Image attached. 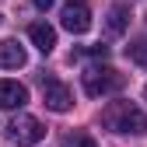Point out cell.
<instances>
[{
	"label": "cell",
	"mask_w": 147,
	"mask_h": 147,
	"mask_svg": "<svg viewBox=\"0 0 147 147\" xmlns=\"http://www.w3.org/2000/svg\"><path fill=\"white\" fill-rule=\"evenodd\" d=\"M102 123L112 133H130V137H144L147 133V116L133 102H109L105 112H102Z\"/></svg>",
	"instance_id": "6da1fadb"
},
{
	"label": "cell",
	"mask_w": 147,
	"mask_h": 147,
	"mask_svg": "<svg viewBox=\"0 0 147 147\" xmlns=\"http://www.w3.org/2000/svg\"><path fill=\"white\" fill-rule=\"evenodd\" d=\"M28 102V88L18 84V81H0V109H7V112H14V109H25Z\"/></svg>",
	"instance_id": "8992f818"
},
{
	"label": "cell",
	"mask_w": 147,
	"mask_h": 147,
	"mask_svg": "<svg viewBox=\"0 0 147 147\" xmlns=\"http://www.w3.org/2000/svg\"><path fill=\"white\" fill-rule=\"evenodd\" d=\"M84 56H95V60H105V56H109V46H88V49H84Z\"/></svg>",
	"instance_id": "7c38bea8"
},
{
	"label": "cell",
	"mask_w": 147,
	"mask_h": 147,
	"mask_svg": "<svg viewBox=\"0 0 147 147\" xmlns=\"http://www.w3.org/2000/svg\"><path fill=\"white\" fill-rule=\"evenodd\" d=\"M60 147H98V144L91 140L88 133H81V130H74V133H63V137H60Z\"/></svg>",
	"instance_id": "30bf717a"
},
{
	"label": "cell",
	"mask_w": 147,
	"mask_h": 147,
	"mask_svg": "<svg viewBox=\"0 0 147 147\" xmlns=\"http://www.w3.org/2000/svg\"><path fill=\"white\" fill-rule=\"evenodd\" d=\"M25 46H18V39H0V67L4 70H18L25 67Z\"/></svg>",
	"instance_id": "ba28073f"
},
{
	"label": "cell",
	"mask_w": 147,
	"mask_h": 147,
	"mask_svg": "<svg viewBox=\"0 0 147 147\" xmlns=\"http://www.w3.org/2000/svg\"><path fill=\"white\" fill-rule=\"evenodd\" d=\"M126 56L133 63H140V67H147V39H137L133 46H126Z\"/></svg>",
	"instance_id": "8fae6325"
},
{
	"label": "cell",
	"mask_w": 147,
	"mask_h": 147,
	"mask_svg": "<svg viewBox=\"0 0 147 147\" xmlns=\"http://www.w3.org/2000/svg\"><path fill=\"white\" fill-rule=\"evenodd\" d=\"M7 137L18 140V147H32V144H42L46 126L35 119V116H14V119L7 123Z\"/></svg>",
	"instance_id": "3957f363"
},
{
	"label": "cell",
	"mask_w": 147,
	"mask_h": 147,
	"mask_svg": "<svg viewBox=\"0 0 147 147\" xmlns=\"http://www.w3.org/2000/svg\"><path fill=\"white\" fill-rule=\"evenodd\" d=\"M32 4H35V7H39V11H49L53 4H56V0H32Z\"/></svg>",
	"instance_id": "4fadbf2b"
},
{
	"label": "cell",
	"mask_w": 147,
	"mask_h": 147,
	"mask_svg": "<svg viewBox=\"0 0 147 147\" xmlns=\"http://www.w3.org/2000/svg\"><path fill=\"white\" fill-rule=\"evenodd\" d=\"M109 32H112V35H123L126 32V25H130V7H126V4H112V7H109Z\"/></svg>",
	"instance_id": "9c48e42d"
},
{
	"label": "cell",
	"mask_w": 147,
	"mask_h": 147,
	"mask_svg": "<svg viewBox=\"0 0 147 147\" xmlns=\"http://www.w3.org/2000/svg\"><path fill=\"white\" fill-rule=\"evenodd\" d=\"M60 21H63V28H67L70 35H84V32L91 28V11L81 4V0H77V4L70 0V4L63 7V14H60Z\"/></svg>",
	"instance_id": "5b68a950"
},
{
	"label": "cell",
	"mask_w": 147,
	"mask_h": 147,
	"mask_svg": "<svg viewBox=\"0 0 147 147\" xmlns=\"http://www.w3.org/2000/svg\"><path fill=\"white\" fill-rule=\"evenodd\" d=\"M0 21H4V18H0Z\"/></svg>",
	"instance_id": "5bb4252c"
},
{
	"label": "cell",
	"mask_w": 147,
	"mask_h": 147,
	"mask_svg": "<svg viewBox=\"0 0 147 147\" xmlns=\"http://www.w3.org/2000/svg\"><path fill=\"white\" fill-rule=\"evenodd\" d=\"M28 39H32V46L39 53H53V46H56V28L46 25V21H35V25H28Z\"/></svg>",
	"instance_id": "52a82bcc"
},
{
	"label": "cell",
	"mask_w": 147,
	"mask_h": 147,
	"mask_svg": "<svg viewBox=\"0 0 147 147\" xmlns=\"http://www.w3.org/2000/svg\"><path fill=\"white\" fill-rule=\"evenodd\" d=\"M39 84H42V102H46V109H53V112H67V109L74 105V95H70V88L63 84V81H56V77H39Z\"/></svg>",
	"instance_id": "277c9868"
},
{
	"label": "cell",
	"mask_w": 147,
	"mask_h": 147,
	"mask_svg": "<svg viewBox=\"0 0 147 147\" xmlns=\"http://www.w3.org/2000/svg\"><path fill=\"white\" fill-rule=\"evenodd\" d=\"M81 81H84V95L91 98H105V95H116V91L126 84V77L116 70V67H88L81 74Z\"/></svg>",
	"instance_id": "7a4b0ae2"
}]
</instances>
